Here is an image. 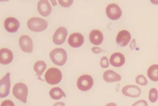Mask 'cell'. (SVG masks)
Masks as SVG:
<instances>
[{
    "label": "cell",
    "instance_id": "1",
    "mask_svg": "<svg viewBox=\"0 0 158 106\" xmlns=\"http://www.w3.org/2000/svg\"><path fill=\"white\" fill-rule=\"evenodd\" d=\"M49 55L52 61L58 66L63 65L67 60V52L62 48H56L52 50Z\"/></svg>",
    "mask_w": 158,
    "mask_h": 106
},
{
    "label": "cell",
    "instance_id": "2",
    "mask_svg": "<svg viewBox=\"0 0 158 106\" xmlns=\"http://www.w3.org/2000/svg\"><path fill=\"white\" fill-rule=\"evenodd\" d=\"M48 22L46 20L38 17H33L30 19L27 22V26L32 31L39 32H42L47 28Z\"/></svg>",
    "mask_w": 158,
    "mask_h": 106
},
{
    "label": "cell",
    "instance_id": "3",
    "mask_svg": "<svg viewBox=\"0 0 158 106\" xmlns=\"http://www.w3.org/2000/svg\"><path fill=\"white\" fill-rule=\"evenodd\" d=\"M12 93L17 99L24 104L27 103L28 90L25 84L21 83L16 84L13 87Z\"/></svg>",
    "mask_w": 158,
    "mask_h": 106
},
{
    "label": "cell",
    "instance_id": "4",
    "mask_svg": "<svg viewBox=\"0 0 158 106\" xmlns=\"http://www.w3.org/2000/svg\"><path fill=\"white\" fill-rule=\"evenodd\" d=\"M45 78L48 84L51 85H56L62 80V73L57 68H51L47 71L45 75Z\"/></svg>",
    "mask_w": 158,
    "mask_h": 106
},
{
    "label": "cell",
    "instance_id": "5",
    "mask_svg": "<svg viewBox=\"0 0 158 106\" xmlns=\"http://www.w3.org/2000/svg\"><path fill=\"white\" fill-rule=\"evenodd\" d=\"M94 83V79L91 76L88 75H84L78 79L77 86L79 90L87 91L93 87Z\"/></svg>",
    "mask_w": 158,
    "mask_h": 106
},
{
    "label": "cell",
    "instance_id": "6",
    "mask_svg": "<svg viewBox=\"0 0 158 106\" xmlns=\"http://www.w3.org/2000/svg\"><path fill=\"white\" fill-rule=\"evenodd\" d=\"M10 73H8L0 81V97L4 98L10 94Z\"/></svg>",
    "mask_w": 158,
    "mask_h": 106
},
{
    "label": "cell",
    "instance_id": "7",
    "mask_svg": "<svg viewBox=\"0 0 158 106\" xmlns=\"http://www.w3.org/2000/svg\"><path fill=\"white\" fill-rule=\"evenodd\" d=\"M106 12L108 17L112 20L119 19L123 14L122 11L118 5L115 4L109 5L106 8Z\"/></svg>",
    "mask_w": 158,
    "mask_h": 106
},
{
    "label": "cell",
    "instance_id": "8",
    "mask_svg": "<svg viewBox=\"0 0 158 106\" xmlns=\"http://www.w3.org/2000/svg\"><path fill=\"white\" fill-rule=\"evenodd\" d=\"M19 44L22 50L26 53H31L33 49V42L28 36L23 35L19 39Z\"/></svg>",
    "mask_w": 158,
    "mask_h": 106
},
{
    "label": "cell",
    "instance_id": "9",
    "mask_svg": "<svg viewBox=\"0 0 158 106\" xmlns=\"http://www.w3.org/2000/svg\"><path fill=\"white\" fill-rule=\"evenodd\" d=\"M66 29L63 26L59 28L55 32L53 36V41L57 45L63 44L65 41L68 36Z\"/></svg>",
    "mask_w": 158,
    "mask_h": 106
},
{
    "label": "cell",
    "instance_id": "10",
    "mask_svg": "<svg viewBox=\"0 0 158 106\" xmlns=\"http://www.w3.org/2000/svg\"><path fill=\"white\" fill-rule=\"evenodd\" d=\"M123 94L124 95L131 98H137L141 94L140 89L135 85H128L124 86L122 89Z\"/></svg>",
    "mask_w": 158,
    "mask_h": 106
},
{
    "label": "cell",
    "instance_id": "11",
    "mask_svg": "<svg viewBox=\"0 0 158 106\" xmlns=\"http://www.w3.org/2000/svg\"><path fill=\"white\" fill-rule=\"evenodd\" d=\"M19 21L14 17H9L4 22V26L6 30L10 33L17 32L20 27Z\"/></svg>",
    "mask_w": 158,
    "mask_h": 106
},
{
    "label": "cell",
    "instance_id": "12",
    "mask_svg": "<svg viewBox=\"0 0 158 106\" xmlns=\"http://www.w3.org/2000/svg\"><path fill=\"white\" fill-rule=\"evenodd\" d=\"M84 42V38L81 33H74L70 35L68 39L69 45L73 48L81 46Z\"/></svg>",
    "mask_w": 158,
    "mask_h": 106
},
{
    "label": "cell",
    "instance_id": "13",
    "mask_svg": "<svg viewBox=\"0 0 158 106\" xmlns=\"http://www.w3.org/2000/svg\"><path fill=\"white\" fill-rule=\"evenodd\" d=\"M131 39L130 33L126 30H123L118 32L116 38L117 44L121 47L126 46L130 42Z\"/></svg>",
    "mask_w": 158,
    "mask_h": 106
},
{
    "label": "cell",
    "instance_id": "14",
    "mask_svg": "<svg viewBox=\"0 0 158 106\" xmlns=\"http://www.w3.org/2000/svg\"><path fill=\"white\" fill-rule=\"evenodd\" d=\"M52 8L49 2L47 0H41L37 4V10L42 16L47 17L49 15L51 12Z\"/></svg>",
    "mask_w": 158,
    "mask_h": 106
},
{
    "label": "cell",
    "instance_id": "15",
    "mask_svg": "<svg viewBox=\"0 0 158 106\" xmlns=\"http://www.w3.org/2000/svg\"><path fill=\"white\" fill-rule=\"evenodd\" d=\"M14 59V54L10 49L4 48L0 50V63L4 65L11 63Z\"/></svg>",
    "mask_w": 158,
    "mask_h": 106
},
{
    "label": "cell",
    "instance_id": "16",
    "mask_svg": "<svg viewBox=\"0 0 158 106\" xmlns=\"http://www.w3.org/2000/svg\"><path fill=\"white\" fill-rule=\"evenodd\" d=\"M125 58L120 52H116L113 54L110 59V64L113 67L116 68L122 67L125 63Z\"/></svg>",
    "mask_w": 158,
    "mask_h": 106
},
{
    "label": "cell",
    "instance_id": "17",
    "mask_svg": "<svg viewBox=\"0 0 158 106\" xmlns=\"http://www.w3.org/2000/svg\"><path fill=\"white\" fill-rule=\"evenodd\" d=\"M89 40L92 44L98 46L102 42L103 36L102 33L98 30L92 31L89 35Z\"/></svg>",
    "mask_w": 158,
    "mask_h": 106
},
{
    "label": "cell",
    "instance_id": "18",
    "mask_svg": "<svg viewBox=\"0 0 158 106\" xmlns=\"http://www.w3.org/2000/svg\"><path fill=\"white\" fill-rule=\"evenodd\" d=\"M104 80L107 82H119L121 80V76L112 70L105 72L103 75Z\"/></svg>",
    "mask_w": 158,
    "mask_h": 106
},
{
    "label": "cell",
    "instance_id": "19",
    "mask_svg": "<svg viewBox=\"0 0 158 106\" xmlns=\"http://www.w3.org/2000/svg\"><path fill=\"white\" fill-rule=\"evenodd\" d=\"M49 94L51 97L55 100H59L63 97H66V95L61 88L59 87H54L51 89Z\"/></svg>",
    "mask_w": 158,
    "mask_h": 106
},
{
    "label": "cell",
    "instance_id": "20",
    "mask_svg": "<svg viewBox=\"0 0 158 106\" xmlns=\"http://www.w3.org/2000/svg\"><path fill=\"white\" fill-rule=\"evenodd\" d=\"M148 75L152 81L158 82V64L152 65L148 71Z\"/></svg>",
    "mask_w": 158,
    "mask_h": 106
},
{
    "label": "cell",
    "instance_id": "21",
    "mask_svg": "<svg viewBox=\"0 0 158 106\" xmlns=\"http://www.w3.org/2000/svg\"><path fill=\"white\" fill-rule=\"evenodd\" d=\"M46 64L42 60L36 62L34 66V69L37 73V75L38 76V77H40L46 70Z\"/></svg>",
    "mask_w": 158,
    "mask_h": 106
},
{
    "label": "cell",
    "instance_id": "22",
    "mask_svg": "<svg viewBox=\"0 0 158 106\" xmlns=\"http://www.w3.org/2000/svg\"><path fill=\"white\" fill-rule=\"evenodd\" d=\"M149 99L152 103H155L158 98V94L157 90L155 88L151 89L149 93Z\"/></svg>",
    "mask_w": 158,
    "mask_h": 106
},
{
    "label": "cell",
    "instance_id": "23",
    "mask_svg": "<svg viewBox=\"0 0 158 106\" xmlns=\"http://www.w3.org/2000/svg\"><path fill=\"white\" fill-rule=\"evenodd\" d=\"M136 82L137 84L142 86H144L148 84V81L146 78L143 75H139L136 78Z\"/></svg>",
    "mask_w": 158,
    "mask_h": 106
},
{
    "label": "cell",
    "instance_id": "24",
    "mask_svg": "<svg viewBox=\"0 0 158 106\" xmlns=\"http://www.w3.org/2000/svg\"><path fill=\"white\" fill-rule=\"evenodd\" d=\"M101 67L103 68H106L109 67V64L108 58L106 57H102L100 62Z\"/></svg>",
    "mask_w": 158,
    "mask_h": 106
},
{
    "label": "cell",
    "instance_id": "25",
    "mask_svg": "<svg viewBox=\"0 0 158 106\" xmlns=\"http://www.w3.org/2000/svg\"><path fill=\"white\" fill-rule=\"evenodd\" d=\"M60 4L64 7H68L73 2V1H58Z\"/></svg>",
    "mask_w": 158,
    "mask_h": 106
},
{
    "label": "cell",
    "instance_id": "26",
    "mask_svg": "<svg viewBox=\"0 0 158 106\" xmlns=\"http://www.w3.org/2000/svg\"><path fill=\"white\" fill-rule=\"evenodd\" d=\"M131 106H148V104L146 100H141L136 102Z\"/></svg>",
    "mask_w": 158,
    "mask_h": 106
},
{
    "label": "cell",
    "instance_id": "27",
    "mask_svg": "<svg viewBox=\"0 0 158 106\" xmlns=\"http://www.w3.org/2000/svg\"><path fill=\"white\" fill-rule=\"evenodd\" d=\"M1 106H15V105L14 103L12 101L6 100L2 103Z\"/></svg>",
    "mask_w": 158,
    "mask_h": 106
},
{
    "label": "cell",
    "instance_id": "28",
    "mask_svg": "<svg viewBox=\"0 0 158 106\" xmlns=\"http://www.w3.org/2000/svg\"><path fill=\"white\" fill-rule=\"evenodd\" d=\"M91 50L94 54H99V53L102 51V50L101 49L98 47H93L91 49Z\"/></svg>",
    "mask_w": 158,
    "mask_h": 106
},
{
    "label": "cell",
    "instance_id": "29",
    "mask_svg": "<svg viewBox=\"0 0 158 106\" xmlns=\"http://www.w3.org/2000/svg\"><path fill=\"white\" fill-rule=\"evenodd\" d=\"M135 45V39H134L131 42V44H130V47L131 48H134Z\"/></svg>",
    "mask_w": 158,
    "mask_h": 106
},
{
    "label": "cell",
    "instance_id": "30",
    "mask_svg": "<svg viewBox=\"0 0 158 106\" xmlns=\"http://www.w3.org/2000/svg\"><path fill=\"white\" fill-rule=\"evenodd\" d=\"M65 104L63 102H58L56 103L53 106H64Z\"/></svg>",
    "mask_w": 158,
    "mask_h": 106
},
{
    "label": "cell",
    "instance_id": "31",
    "mask_svg": "<svg viewBox=\"0 0 158 106\" xmlns=\"http://www.w3.org/2000/svg\"><path fill=\"white\" fill-rule=\"evenodd\" d=\"M105 106H117V105L114 103H111L107 104Z\"/></svg>",
    "mask_w": 158,
    "mask_h": 106
}]
</instances>
